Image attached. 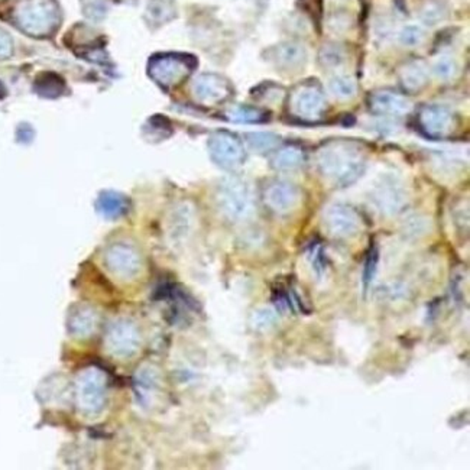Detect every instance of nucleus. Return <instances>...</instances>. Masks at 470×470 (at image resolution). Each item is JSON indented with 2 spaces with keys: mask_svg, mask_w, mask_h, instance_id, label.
Returning <instances> with one entry per match:
<instances>
[{
  "mask_svg": "<svg viewBox=\"0 0 470 470\" xmlns=\"http://www.w3.org/2000/svg\"><path fill=\"white\" fill-rule=\"evenodd\" d=\"M98 212L109 217V219H116L120 217L122 214H125L128 209V201L124 196H120L117 193H105L98 197L97 203Z\"/></svg>",
  "mask_w": 470,
  "mask_h": 470,
  "instance_id": "19",
  "label": "nucleus"
},
{
  "mask_svg": "<svg viewBox=\"0 0 470 470\" xmlns=\"http://www.w3.org/2000/svg\"><path fill=\"white\" fill-rule=\"evenodd\" d=\"M67 89L66 81L55 73H43L34 81V91L44 98H57Z\"/></svg>",
  "mask_w": 470,
  "mask_h": 470,
  "instance_id": "16",
  "label": "nucleus"
},
{
  "mask_svg": "<svg viewBox=\"0 0 470 470\" xmlns=\"http://www.w3.org/2000/svg\"><path fill=\"white\" fill-rule=\"evenodd\" d=\"M418 124L421 129L433 138L444 136L452 129L453 117L446 108L430 105L420 110Z\"/></svg>",
  "mask_w": 470,
  "mask_h": 470,
  "instance_id": "11",
  "label": "nucleus"
},
{
  "mask_svg": "<svg viewBox=\"0 0 470 470\" xmlns=\"http://www.w3.org/2000/svg\"><path fill=\"white\" fill-rule=\"evenodd\" d=\"M247 140H248L251 149H254L256 152H268L279 144V138L277 135L268 133V132L248 133Z\"/></svg>",
  "mask_w": 470,
  "mask_h": 470,
  "instance_id": "26",
  "label": "nucleus"
},
{
  "mask_svg": "<svg viewBox=\"0 0 470 470\" xmlns=\"http://www.w3.org/2000/svg\"><path fill=\"white\" fill-rule=\"evenodd\" d=\"M16 27L27 35L48 36L61 24V9L55 0H20L13 10Z\"/></svg>",
  "mask_w": 470,
  "mask_h": 470,
  "instance_id": "2",
  "label": "nucleus"
},
{
  "mask_svg": "<svg viewBox=\"0 0 470 470\" xmlns=\"http://www.w3.org/2000/svg\"><path fill=\"white\" fill-rule=\"evenodd\" d=\"M324 224L332 236L349 239L359 233L360 217L351 206L336 203L327 207L324 212Z\"/></svg>",
  "mask_w": 470,
  "mask_h": 470,
  "instance_id": "7",
  "label": "nucleus"
},
{
  "mask_svg": "<svg viewBox=\"0 0 470 470\" xmlns=\"http://www.w3.org/2000/svg\"><path fill=\"white\" fill-rule=\"evenodd\" d=\"M110 343H113V351L120 356H128L136 352L139 346V333L136 327L131 323H120L110 335Z\"/></svg>",
  "mask_w": 470,
  "mask_h": 470,
  "instance_id": "14",
  "label": "nucleus"
},
{
  "mask_svg": "<svg viewBox=\"0 0 470 470\" xmlns=\"http://www.w3.org/2000/svg\"><path fill=\"white\" fill-rule=\"evenodd\" d=\"M325 98L318 89L304 87L294 97V110L305 119H314L323 113Z\"/></svg>",
  "mask_w": 470,
  "mask_h": 470,
  "instance_id": "13",
  "label": "nucleus"
},
{
  "mask_svg": "<svg viewBox=\"0 0 470 470\" xmlns=\"http://www.w3.org/2000/svg\"><path fill=\"white\" fill-rule=\"evenodd\" d=\"M5 94H6V91H5V86H3L2 83H0V98L5 97Z\"/></svg>",
  "mask_w": 470,
  "mask_h": 470,
  "instance_id": "34",
  "label": "nucleus"
},
{
  "mask_svg": "<svg viewBox=\"0 0 470 470\" xmlns=\"http://www.w3.org/2000/svg\"><path fill=\"white\" fill-rule=\"evenodd\" d=\"M274 59L281 68L297 70L307 61V50L297 43H282L275 47Z\"/></svg>",
  "mask_w": 470,
  "mask_h": 470,
  "instance_id": "15",
  "label": "nucleus"
},
{
  "mask_svg": "<svg viewBox=\"0 0 470 470\" xmlns=\"http://www.w3.org/2000/svg\"><path fill=\"white\" fill-rule=\"evenodd\" d=\"M305 161L302 149L297 147H285L279 149L274 158V167L278 171H294L300 168Z\"/></svg>",
  "mask_w": 470,
  "mask_h": 470,
  "instance_id": "20",
  "label": "nucleus"
},
{
  "mask_svg": "<svg viewBox=\"0 0 470 470\" xmlns=\"http://www.w3.org/2000/svg\"><path fill=\"white\" fill-rule=\"evenodd\" d=\"M366 159L358 145L336 142L317 154V167L324 178L336 186L346 187L353 184L365 171Z\"/></svg>",
  "mask_w": 470,
  "mask_h": 470,
  "instance_id": "1",
  "label": "nucleus"
},
{
  "mask_svg": "<svg viewBox=\"0 0 470 470\" xmlns=\"http://www.w3.org/2000/svg\"><path fill=\"white\" fill-rule=\"evenodd\" d=\"M459 71V66L456 61L450 57H441L436 61V64L433 67L434 75L441 80V81H448L456 77Z\"/></svg>",
  "mask_w": 470,
  "mask_h": 470,
  "instance_id": "29",
  "label": "nucleus"
},
{
  "mask_svg": "<svg viewBox=\"0 0 470 470\" xmlns=\"http://www.w3.org/2000/svg\"><path fill=\"white\" fill-rule=\"evenodd\" d=\"M32 138H34V129L29 125L22 124L20 126H17V140L29 142L32 140Z\"/></svg>",
  "mask_w": 470,
  "mask_h": 470,
  "instance_id": "33",
  "label": "nucleus"
},
{
  "mask_svg": "<svg viewBox=\"0 0 470 470\" xmlns=\"http://www.w3.org/2000/svg\"><path fill=\"white\" fill-rule=\"evenodd\" d=\"M318 61L325 68L340 67L344 61V50L337 44H325L320 50Z\"/></svg>",
  "mask_w": 470,
  "mask_h": 470,
  "instance_id": "25",
  "label": "nucleus"
},
{
  "mask_svg": "<svg viewBox=\"0 0 470 470\" xmlns=\"http://www.w3.org/2000/svg\"><path fill=\"white\" fill-rule=\"evenodd\" d=\"M329 89L339 98H351L356 94L358 85L351 75H336L330 80Z\"/></svg>",
  "mask_w": 470,
  "mask_h": 470,
  "instance_id": "24",
  "label": "nucleus"
},
{
  "mask_svg": "<svg viewBox=\"0 0 470 470\" xmlns=\"http://www.w3.org/2000/svg\"><path fill=\"white\" fill-rule=\"evenodd\" d=\"M428 77L430 74H428V68L423 61H414V63H410L402 68L401 83L406 90L417 91L428 83Z\"/></svg>",
  "mask_w": 470,
  "mask_h": 470,
  "instance_id": "18",
  "label": "nucleus"
},
{
  "mask_svg": "<svg viewBox=\"0 0 470 470\" xmlns=\"http://www.w3.org/2000/svg\"><path fill=\"white\" fill-rule=\"evenodd\" d=\"M193 226V213L191 209L186 204H182V206H178L171 217H170V228H168V233L171 236L172 240L178 242V240H184L187 237V235L190 233Z\"/></svg>",
  "mask_w": 470,
  "mask_h": 470,
  "instance_id": "17",
  "label": "nucleus"
},
{
  "mask_svg": "<svg viewBox=\"0 0 470 470\" xmlns=\"http://www.w3.org/2000/svg\"><path fill=\"white\" fill-rule=\"evenodd\" d=\"M209 152L217 166L233 170L244 161V148L237 136L228 131H219L209 139Z\"/></svg>",
  "mask_w": 470,
  "mask_h": 470,
  "instance_id": "6",
  "label": "nucleus"
},
{
  "mask_svg": "<svg viewBox=\"0 0 470 470\" xmlns=\"http://www.w3.org/2000/svg\"><path fill=\"white\" fill-rule=\"evenodd\" d=\"M277 314L272 310H260L258 313H255L254 316V325L256 329H262V330H268L271 327H274L277 324Z\"/></svg>",
  "mask_w": 470,
  "mask_h": 470,
  "instance_id": "31",
  "label": "nucleus"
},
{
  "mask_svg": "<svg viewBox=\"0 0 470 470\" xmlns=\"http://www.w3.org/2000/svg\"><path fill=\"white\" fill-rule=\"evenodd\" d=\"M85 383L81 385V402H83V406L87 408V410H94V408H98L101 405V397H103V381H93L87 375V379L83 381Z\"/></svg>",
  "mask_w": 470,
  "mask_h": 470,
  "instance_id": "21",
  "label": "nucleus"
},
{
  "mask_svg": "<svg viewBox=\"0 0 470 470\" xmlns=\"http://www.w3.org/2000/svg\"><path fill=\"white\" fill-rule=\"evenodd\" d=\"M106 265L120 278H133L142 268L139 252L126 243H115L106 252Z\"/></svg>",
  "mask_w": 470,
  "mask_h": 470,
  "instance_id": "8",
  "label": "nucleus"
},
{
  "mask_svg": "<svg viewBox=\"0 0 470 470\" xmlns=\"http://www.w3.org/2000/svg\"><path fill=\"white\" fill-rule=\"evenodd\" d=\"M265 201L277 213H290L298 207L301 191L291 182H275L265 193Z\"/></svg>",
  "mask_w": 470,
  "mask_h": 470,
  "instance_id": "10",
  "label": "nucleus"
},
{
  "mask_svg": "<svg viewBox=\"0 0 470 470\" xmlns=\"http://www.w3.org/2000/svg\"><path fill=\"white\" fill-rule=\"evenodd\" d=\"M191 91L194 98L201 101V103L214 105L219 103V101H223L224 98H228L232 87L226 78L207 73L194 78Z\"/></svg>",
  "mask_w": 470,
  "mask_h": 470,
  "instance_id": "9",
  "label": "nucleus"
},
{
  "mask_svg": "<svg viewBox=\"0 0 470 470\" xmlns=\"http://www.w3.org/2000/svg\"><path fill=\"white\" fill-rule=\"evenodd\" d=\"M196 64V58L187 54H158L149 59L148 74L161 87L171 89L179 85Z\"/></svg>",
  "mask_w": 470,
  "mask_h": 470,
  "instance_id": "3",
  "label": "nucleus"
},
{
  "mask_svg": "<svg viewBox=\"0 0 470 470\" xmlns=\"http://www.w3.org/2000/svg\"><path fill=\"white\" fill-rule=\"evenodd\" d=\"M398 39L404 47H417L423 43L424 31L417 25H406L401 29Z\"/></svg>",
  "mask_w": 470,
  "mask_h": 470,
  "instance_id": "30",
  "label": "nucleus"
},
{
  "mask_svg": "<svg viewBox=\"0 0 470 470\" xmlns=\"http://www.w3.org/2000/svg\"><path fill=\"white\" fill-rule=\"evenodd\" d=\"M0 2H2V0H0Z\"/></svg>",
  "mask_w": 470,
  "mask_h": 470,
  "instance_id": "35",
  "label": "nucleus"
},
{
  "mask_svg": "<svg viewBox=\"0 0 470 470\" xmlns=\"http://www.w3.org/2000/svg\"><path fill=\"white\" fill-rule=\"evenodd\" d=\"M378 263H379V251L376 247H372L365 259V268H363V290L365 291H367V288L371 287V284L378 271Z\"/></svg>",
  "mask_w": 470,
  "mask_h": 470,
  "instance_id": "27",
  "label": "nucleus"
},
{
  "mask_svg": "<svg viewBox=\"0 0 470 470\" xmlns=\"http://www.w3.org/2000/svg\"><path fill=\"white\" fill-rule=\"evenodd\" d=\"M228 116L230 120L242 122V124H260V122L270 119L268 113H265L263 110H259L252 106H247V105L232 108L228 112Z\"/></svg>",
  "mask_w": 470,
  "mask_h": 470,
  "instance_id": "22",
  "label": "nucleus"
},
{
  "mask_svg": "<svg viewBox=\"0 0 470 470\" xmlns=\"http://www.w3.org/2000/svg\"><path fill=\"white\" fill-rule=\"evenodd\" d=\"M175 15L174 0H151L148 16L155 24H163Z\"/></svg>",
  "mask_w": 470,
  "mask_h": 470,
  "instance_id": "23",
  "label": "nucleus"
},
{
  "mask_svg": "<svg viewBox=\"0 0 470 470\" xmlns=\"http://www.w3.org/2000/svg\"><path fill=\"white\" fill-rule=\"evenodd\" d=\"M217 201L221 212L232 220H244L254 213L252 191L239 178H228L220 184Z\"/></svg>",
  "mask_w": 470,
  "mask_h": 470,
  "instance_id": "4",
  "label": "nucleus"
},
{
  "mask_svg": "<svg viewBox=\"0 0 470 470\" xmlns=\"http://www.w3.org/2000/svg\"><path fill=\"white\" fill-rule=\"evenodd\" d=\"M420 17L425 25H437L446 17V8L440 2H428L423 6Z\"/></svg>",
  "mask_w": 470,
  "mask_h": 470,
  "instance_id": "28",
  "label": "nucleus"
},
{
  "mask_svg": "<svg viewBox=\"0 0 470 470\" xmlns=\"http://www.w3.org/2000/svg\"><path fill=\"white\" fill-rule=\"evenodd\" d=\"M13 39L12 36L0 28V59H8L13 55Z\"/></svg>",
  "mask_w": 470,
  "mask_h": 470,
  "instance_id": "32",
  "label": "nucleus"
},
{
  "mask_svg": "<svg viewBox=\"0 0 470 470\" xmlns=\"http://www.w3.org/2000/svg\"><path fill=\"white\" fill-rule=\"evenodd\" d=\"M375 206L385 214H395L402 210L406 203L404 184L394 174H383L375 182L371 191Z\"/></svg>",
  "mask_w": 470,
  "mask_h": 470,
  "instance_id": "5",
  "label": "nucleus"
},
{
  "mask_svg": "<svg viewBox=\"0 0 470 470\" xmlns=\"http://www.w3.org/2000/svg\"><path fill=\"white\" fill-rule=\"evenodd\" d=\"M369 108L382 116H404L411 110V103L397 93L376 91L369 97Z\"/></svg>",
  "mask_w": 470,
  "mask_h": 470,
  "instance_id": "12",
  "label": "nucleus"
}]
</instances>
